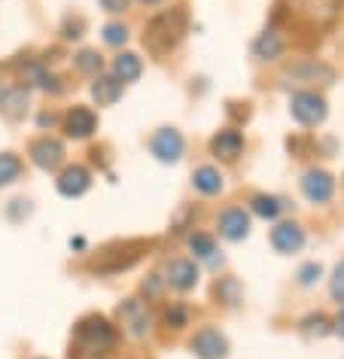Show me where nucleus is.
I'll return each instance as SVG.
<instances>
[{
	"label": "nucleus",
	"instance_id": "4be33fe9",
	"mask_svg": "<svg viewBox=\"0 0 344 359\" xmlns=\"http://www.w3.org/2000/svg\"><path fill=\"white\" fill-rule=\"evenodd\" d=\"M140 74H143V65H140V58L134 55V52H119V55L113 58V76L119 79L122 86L138 83Z\"/></svg>",
	"mask_w": 344,
	"mask_h": 359
},
{
	"label": "nucleus",
	"instance_id": "a211bd4d",
	"mask_svg": "<svg viewBox=\"0 0 344 359\" xmlns=\"http://www.w3.org/2000/svg\"><path fill=\"white\" fill-rule=\"evenodd\" d=\"M165 283L174 286L177 292H189L198 283V268H195V262H192V259H171Z\"/></svg>",
	"mask_w": 344,
	"mask_h": 359
},
{
	"label": "nucleus",
	"instance_id": "393cba45",
	"mask_svg": "<svg viewBox=\"0 0 344 359\" xmlns=\"http://www.w3.org/2000/svg\"><path fill=\"white\" fill-rule=\"evenodd\" d=\"M250 208H253V213H256V217H262V219H277L280 210H284L286 204L280 201L277 195H256V198L250 201Z\"/></svg>",
	"mask_w": 344,
	"mask_h": 359
},
{
	"label": "nucleus",
	"instance_id": "a19ab883",
	"mask_svg": "<svg viewBox=\"0 0 344 359\" xmlns=\"http://www.w3.org/2000/svg\"><path fill=\"white\" fill-rule=\"evenodd\" d=\"M70 247H74V250H83V247H86V238H70Z\"/></svg>",
	"mask_w": 344,
	"mask_h": 359
},
{
	"label": "nucleus",
	"instance_id": "f704fd0d",
	"mask_svg": "<svg viewBox=\"0 0 344 359\" xmlns=\"http://www.w3.org/2000/svg\"><path fill=\"white\" fill-rule=\"evenodd\" d=\"M83 28H86V22L79 19V15H77V19H67L65 28H61V37H65V40H79V37H83Z\"/></svg>",
	"mask_w": 344,
	"mask_h": 359
},
{
	"label": "nucleus",
	"instance_id": "aec40b11",
	"mask_svg": "<svg viewBox=\"0 0 344 359\" xmlns=\"http://www.w3.org/2000/svg\"><path fill=\"white\" fill-rule=\"evenodd\" d=\"M25 83H31L34 88H40V92H49V95H61V92H65L61 79L55 74H49L46 65H40V61H31V65L25 67Z\"/></svg>",
	"mask_w": 344,
	"mask_h": 359
},
{
	"label": "nucleus",
	"instance_id": "dca6fc26",
	"mask_svg": "<svg viewBox=\"0 0 344 359\" xmlns=\"http://www.w3.org/2000/svg\"><path fill=\"white\" fill-rule=\"evenodd\" d=\"M28 104H31L28 86L4 88V95H0V116H6L10 122H19V119H25V113H28Z\"/></svg>",
	"mask_w": 344,
	"mask_h": 359
},
{
	"label": "nucleus",
	"instance_id": "f3484780",
	"mask_svg": "<svg viewBox=\"0 0 344 359\" xmlns=\"http://www.w3.org/2000/svg\"><path fill=\"white\" fill-rule=\"evenodd\" d=\"M216 226H220V235L225 241H244V238L250 235V217H247V210H244V208L223 210Z\"/></svg>",
	"mask_w": 344,
	"mask_h": 359
},
{
	"label": "nucleus",
	"instance_id": "412c9836",
	"mask_svg": "<svg viewBox=\"0 0 344 359\" xmlns=\"http://www.w3.org/2000/svg\"><path fill=\"white\" fill-rule=\"evenodd\" d=\"M92 97L98 101V107H113L122 97V83L116 76L98 74L95 83H92Z\"/></svg>",
	"mask_w": 344,
	"mask_h": 359
},
{
	"label": "nucleus",
	"instance_id": "6e6552de",
	"mask_svg": "<svg viewBox=\"0 0 344 359\" xmlns=\"http://www.w3.org/2000/svg\"><path fill=\"white\" fill-rule=\"evenodd\" d=\"M189 350H192L198 359H225V356H229V341H225V335L220 329L204 326V329H198L192 335V341H189Z\"/></svg>",
	"mask_w": 344,
	"mask_h": 359
},
{
	"label": "nucleus",
	"instance_id": "b1692460",
	"mask_svg": "<svg viewBox=\"0 0 344 359\" xmlns=\"http://www.w3.org/2000/svg\"><path fill=\"white\" fill-rule=\"evenodd\" d=\"M213 292H216V299H220L223 304H229V308H234V304H241V295H244L238 277H223V280H216Z\"/></svg>",
	"mask_w": 344,
	"mask_h": 359
},
{
	"label": "nucleus",
	"instance_id": "cd10ccee",
	"mask_svg": "<svg viewBox=\"0 0 344 359\" xmlns=\"http://www.w3.org/2000/svg\"><path fill=\"white\" fill-rule=\"evenodd\" d=\"M74 65H77L79 74L98 76V74H101V67H104V61H101V55H98L95 49H83V52H79V55L74 58Z\"/></svg>",
	"mask_w": 344,
	"mask_h": 359
},
{
	"label": "nucleus",
	"instance_id": "72a5a7b5",
	"mask_svg": "<svg viewBox=\"0 0 344 359\" xmlns=\"http://www.w3.org/2000/svg\"><path fill=\"white\" fill-rule=\"evenodd\" d=\"M332 299L338 302V304H344V259L338 265H335V274H332Z\"/></svg>",
	"mask_w": 344,
	"mask_h": 359
},
{
	"label": "nucleus",
	"instance_id": "58836bf2",
	"mask_svg": "<svg viewBox=\"0 0 344 359\" xmlns=\"http://www.w3.org/2000/svg\"><path fill=\"white\" fill-rule=\"evenodd\" d=\"M55 122H58V116H55V113H49V110L37 116V125H40V128H52Z\"/></svg>",
	"mask_w": 344,
	"mask_h": 359
},
{
	"label": "nucleus",
	"instance_id": "1a4fd4ad",
	"mask_svg": "<svg viewBox=\"0 0 344 359\" xmlns=\"http://www.w3.org/2000/svg\"><path fill=\"white\" fill-rule=\"evenodd\" d=\"M284 79H289V83H296V86H329L335 74H332V67L329 65H320V61H298V65L293 67H286V74Z\"/></svg>",
	"mask_w": 344,
	"mask_h": 359
},
{
	"label": "nucleus",
	"instance_id": "c756f323",
	"mask_svg": "<svg viewBox=\"0 0 344 359\" xmlns=\"http://www.w3.org/2000/svg\"><path fill=\"white\" fill-rule=\"evenodd\" d=\"M302 332H305V335L323 338V335H329V332H332V326H329V320H326L323 313H311V317L302 320Z\"/></svg>",
	"mask_w": 344,
	"mask_h": 359
},
{
	"label": "nucleus",
	"instance_id": "f8f14e48",
	"mask_svg": "<svg viewBox=\"0 0 344 359\" xmlns=\"http://www.w3.org/2000/svg\"><path fill=\"white\" fill-rule=\"evenodd\" d=\"M55 186L65 198H79V195H86L92 189V174H88V168H83V165H67L58 174Z\"/></svg>",
	"mask_w": 344,
	"mask_h": 359
},
{
	"label": "nucleus",
	"instance_id": "7c9ffc66",
	"mask_svg": "<svg viewBox=\"0 0 344 359\" xmlns=\"http://www.w3.org/2000/svg\"><path fill=\"white\" fill-rule=\"evenodd\" d=\"M125 40H128V28H125V25H107L104 28L107 46H125Z\"/></svg>",
	"mask_w": 344,
	"mask_h": 359
},
{
	"label": "nucleus",
	"instance_id": "c85d7f7f",
	"mask_svg": "<svg viewBox=\"0 0 344 359\" xmlns=\"http://www.w3.org/2000/svg\"><path fill=\"white\" fill-rule=\"evenodd\" d=\"M165 323L171 329H183L189 326V308L183 302H171L168 308H165Z\"/></svg>",
	"mask_w": 344,
	"mask_h": 359
},
{
	"label": "nucleus",
	"instance_id": "9d476101",
	"mask_svg": "<svg viewBox=\"0 0 344 359\" xmlns=\"http://www.w3.org/2000/svg\"><path fill=\"white\" fill-rule=\"evenodd\" d=\"M28 156L40 170H55L65 165V147L55 137H37L28 147Z\"/></svg>",
	"mask_w": 344,
	"mask_h": 359
},
{
	"label": "nucleus",
	"instance_id": "f257e3e1",
	"mask_svg": "<svg viewBox=\"0 0 344 359\" xmlns=\"http://www.w3.org/2000/svg\"><path fill=\"white\" fill-rule=\"evenodd\" d=\"M189 28V15L186 10H165L159 15H152L143 28V49L150 52L152 58H165L171 49L180 46V40L186 37Z\"/></svg>",
	"mask_w": 344,
	"mask_h": 359
},
{
	"label": "nucleus",
	"instance_id": "ddd939ff",
	"mask_svg": "<svg viewBox=\"0 0 344 359\" xmlns=\"http://www.w3.org/2000/svg\"><path fill=\"white\" fill-rule=\"evenodd\" d=\"M302 192H305L307 201L326 204V201L332 198V192H335V180H332V174H326V170L314 168V170H307V174L302 177Z\"/></svg>",
	"mask_w": 344,
	"mask_h": 359
},
{
	"label": "nucleus",
	"instance_id": "39448f33",
	"mask_svg": "<svg viewBox=\"0 0 344 359\" xmlns=\"http://www.w3.org/2000/svg\"><path fill=\"white\" fill-rule=\"evenodd\" d=\"M116 317H119V326H122V332L131 341L147 338L150 329H152V313L147 308V302H140V299H125V302H119V308H116Z\"/></svg>",
	"mask_w": 344,
	"mask_h": 359
},
{
	"label": "nucleus",
	"instance_id": "9b49d317",
	"mask_svg": "<svg viewBox=\"0 0 344 359\" xmlns=\"http://www.w3.org/2000/svg\"><path fill=\"white\" fill-rule=\"evenodd\" d=\"M271 247H274L280 256L298 253V250L305 247V229L298 226V222H293V219L277 222V226L271 229Z\"/></svg>",
	"mask_w": 344,
	"mask_h": 359
},
{
	"label": "nucleus",
	"instance_id": "c9c22d12",
	"mask_svg": "<svg viewBox=\"0 0 344 359\" xmlns=\"http://www.w3.org/2000/svg\"><path fill=\"white\" fill-rule=\"evenodd\" d=\"M98 4H101L104 13H125L131 0H98Z\"/></svg>",
	"mask_w": 344,
	"mask_h": 359
},
{
	"label": "nucleus",
	"instance_id": "0eeeda50",
	"mask_svg": "<svg viewBox=\"0 0 344 359\" xmlns=\"http://www.w3.org/2000/svg\"><path fill=\"white\" fill-rule=\"evenodd\" d=\"M150 152L159 161H165V165H177V161L183 158V152H186V140H183V134H180L177 128H159L156 134H152V140H150Z\"/></svg>",
	"mask_w": 344,
	"mask_h": 359
},
{
	"label": "nucleus",
	"instance_id": "6ab92c4d",
	"mask_svg": "<svg viewBox=\"0 0 344 359\" xmlns=\"http://www.w3.org/2000/svg\"><path fill=\"white\" fill-rule=\"evenodd\" d=\"M284 52H286V40L280 37L274 28L262 31L259 37L253 40V55H256L259 61H277Z\"/></svg>",
	"mask_w": 344,
	"mask_h": 359
},
{
	"label": "nucleus",
	"instance_id": "423d86ee",
	"mask_svg": "<svg viewBox=\"0 0 344 359\" xmlns=\"http://www.w3.org/2000/svg\"><path fill=\"white\" fill-rule=\"evenodd\" d=\"M289 116L298 125H320L326 119V101L317 92H296L289 97Z\"/></svg>",
	"mask_w": 344,
	"mask_h": 359
},
{
	"label": "nucleus",
	"instance_id": "2eb2a0df",
	"mask_svg": "<svg viewBox=\"0 0 344 359\" xmlns=\"http://www.w3.org/2000/svg\"><path fill=\"white\" fill-rule=\"evenodd\" d=\"M244 149V134L238 128H223L211 137V152L220 161H234Z\"/></svg>",
	"mask_w": 344,
	"mask_h": 359
},
{
	"label": "nucleus",
	"instance_id": "f03ea898",
	"mask_svg": "<svg viewBox=\"0 0 344 359\" xmlns=\"http://www.w3.org/2000/svg\"><path fill=\"white\" fill-rule=\"evenodd\" d=\"M116 347V329L101 313L83 317L74 329V344H70V359H95Z\"/></svg>",
	"mask_w": 344,
	"mask_h": 359
},
{
	"label": "nucleus",
	"instance_id": "37998d69",
	"mask_svg": "<svg viewBox=\"0 0 344 359\" xmlns=\"http://www.w3.org/2000/svg\"><path fill=\"white\" fill-rule=\"evenodd\" d=\"M0 95H4V86H0Z\"/></svg>",
	"mask_w": 344,
	"mask_h": 359
},
{
	"label": "nucleus",
	"instance_id": "4468645a",
	"mask_svg": "<svg viewBox=\"0 0 344 359\" xmlns=\"http://www.w3.org/2000/svg\"><path fill=\"white\" fill-rule=\"evenodd\" d=\"M98 128V116L88 110V107L83 104H77V107H70L67 116H65V131H67V137H74V140H86V137H92Z\"/></svg>",
	"mask_w": 344,
	"mask_h": 359
},
{
	"label": "nucleus",
	"instance_id": "79ce46f5",
	"mask_svg": "<svg viewBox=\"0 0 344 359\" xmlns=\"http://www.w3.org/2000/svg\"><path fill=\"white\" fill-rule=\"evenodd\" d=\"M140 4H147V6H159L161 0H140Z\"/></svg>",
	"mask_w": 344,
	"mask_h": 359
},
{
	"label": "nucleus",
	"instance_id": "20e7f679",
	"mask_svg": "<svg viewBox=\"0 0 344 359\" xmlns=\"http://www.w3.org/2000/svg\"><path fill=\"white\" fill-rule=\"evenodd\" d=\"M147 241H125V244H113L107 247L104 253H98V259H92V271L95 274H119V271H128L140 262V256L147 253Z\"/></svg>",
	"mask_w": 344,
	"mask_h": 359
},
{
	"label": "nucleus",
	"instance_id": "4c0bfd02",
	"mask_svg": "<svg viewBox=\"0 0 344 359\" xmlns=\"http://www.w3.org/2000/svg\"><path fill=\"white\" fill-rule=\"evenodd\" d=\"M159 290H161V277L150 274V280H143V292H147V295H159Z\"/></svg>",
	"mask_w": 344,
	"mask_h": 359
},
{
	"label": "nucleus",
	"instance_id": "2f4dec72",
	"mask_svg": "<svg viewBox=\"0 0 344 359\" xmlns=\"http://www.w3.org/2000/svg\"><path fill=\"white\" fill-rule=\"evenodd\" d=\"M296 277H298V283H302V286H314L323 277V268H320V262H307V265L298 268Z\"/></svg>",
	"mask_w": 344,
	"mask_h": 359
},
{
	"label": "nucleus",
	"instance_id": "a878e982",
	"mask_svg": "<svg viewBox=\"0 0 344 359\" xmlns=\"http://www.w3.org/2000/svg\"><path fill=\"white\" fill-rule=\"evenodd\" d=\"M22 170H25V165L15 152H0V186L15 183V180L22 177Z\"/></svg>",
	"mask_w": 344,
	"mask_h": 359
},
{
	"label": "nucleus",
	"instance_id": "ea45409f",
	"mask_svg": "<svg viewBox=\"0 0 344 359\" xmlns=\"http://www.w3.org/2000/svg\"><path fill=\"white\" fill-rule=\"evenodd\" d=\"M332 329H335V332H338V335L344 338V308H341V313H338V317H335V323H332Z\"/></svg>",
	"mask_w": 344,
	"mask_h": 359
},
{
	"label": "nucleus",
	"instance_id": "473e14b6",
	"mask_svg": "<svg viewBox=\"0 0 344 359\" xmlns=\"http://www.w3.org/2000/svg\"><path fill=\"white\" fill-rule=\"evenodd\" d=\"M6 217H10L13 222H22V219H28L31 217V201H25V198H15L6 204Z\"/></svg>",
	"mask_w": 344,
	"mask_h": 359
},
{
	"label": "nucleus",
	"instance_id": "bb28decb",
	"mask_svg": "<svg viewBox=\"0 0 344 359\" xmlns=\"http://www.w3.org/2000/svg\"><path fill=\"white\" fill-rule=\"evenodd\" d=\"M189 250L195 253V259H207L211 265H216V244L211 235H204V231H195L192 238H189Z\"/></svg>",
	"mask_w": 344,
	"mask_h": 359
},
{
	"label": "nucleus",
	"instance_id": "7ed1b4c3",
	"mask_svg": "<svg viewBox=\"0 0 344 359\" xmlns=\"http://www.w3.org/2000/svg\"><path fill=\"white\" fill-rule=\"evenodd\" d=\"M341 10V0H284L277 13H286L289 22H305L311 28H326L335 22Z\"/></svg>",
	"mask_w": 344,
	"mask_h": 359
},
{
	"label": "nucleus",
	"instance_id": "e433bc0d",
	"mask_svg": "<svg viewBox=\"0 0 344 359\" xmlns=\"http://www.w3.org/2000/svg\"><path fill=\"white\" fill-rule=\"evenodd\" d=\"M189 219H195V208H186L183 213H180V217L171 222V231H183L189 226Z\"/></svg>",
	"mask_w": 344,
	"mask_h": 359
},
{
	"label": "nucleus",
	"instance_id": "5701e85b",
	"mask_svg": "<svg viewBox=\"0 0 344 359\" xmlns=\"http://www.w3.org/2000/svg\"><path fill=\"white\" fill-rule=\"evenodd\" d=\"M192 186L201 195H220L223 192V174L216 168L211 165H204V168H195V174H192Z\"/></svg>",
	"mask_w": 344,
	"mask_h": 359
}]
</instances>
